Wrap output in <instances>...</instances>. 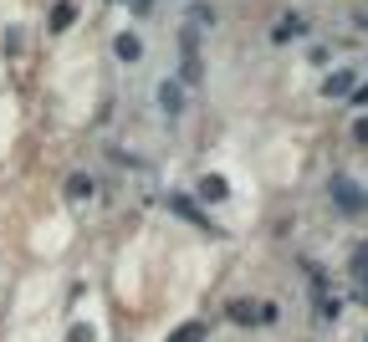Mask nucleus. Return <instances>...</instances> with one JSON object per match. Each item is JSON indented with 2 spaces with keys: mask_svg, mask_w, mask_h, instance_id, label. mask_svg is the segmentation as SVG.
<instances>
[{
  "mask_svg": "<svg viewBox=\"0 0 368 342\" xmlns=\"http://www.w3.org/2000/svg\"><path fill=\"white\" fill-rule=\"evenodd\" d=\"M333 200L343 205L348 215H358V209L368 205V200H363V189H353V179H333Z\"/></svg>",
  "mask_w": 368,
  "mask_h": 342,
  "instance_id": "obj_1",
  "label": "nucleus"
},
{
  "mask_svg": "<svg viewBox=\"0 0 368 342\" xmlns=\"http://www.w3.org/2000/svg\"><path fill=\"white\" fill-rule=\"evenodd\" d=\"M159 102H164L169 113H179V108H184V97H179V87H174V82H164V87H159Z\"/></svg>",
  "mask_w": 368,
  "mask_h": 342,
  "instance_id": "obj_2",
  "label": "nucleus"
},
{
  "mask_svg": "<svg viewBox=\"0 0 368 342\" xmlns=\"http://www.w3.org/2000/svg\"><path fill=\"white\" fill-rule=\"evenodd\" d=\"M118 57H123V61H138V57H143L138 36H123V41H118Z\"/></svg>",
  "mask_w": 368,
  "mask_h": 342,
  "instance_id": "obj_3",
  "label": "nucleus"
},
{
  "mask_svg": "<svg viewBox=\"0 0 368 342\" xmlns=\"http://www.w3.org/2000/svg\"><path fill=\"white\" fill-rule=\"evenodd\" d=\"M348 87H353V77H348V72H338L333 82H327V97H333V92H348Z\"/></svg>",
  "mask_w": 368,
  "mask_h": 342,
  "instance_id": "obj_4",
  "label": "nucleus"
},
{
  "mask_svg": "<svg viewBox=\"0 0 368 342\" xmlns=\"http://www.w3.org/2000/svg\"><path fill=\"white\" fill-rule=\"evenodd\" d=\"M169 342H200V327H184V332H174Z\"/></svg>",
  "mask_w": 368,
  "mask_h": 342,
  "instance_id": "obj_5",
  "label": "nucleus"
},
{
  "mask_svg": "<svg viewBox=\"0 0 368 342\" xmlns=\"http://www.w3.org/2000/svg\"><path fill=\"white\" fill-rule=\"evenodd\" d=\"M363 26H368V16H363Z\"/></svg>",
  "mask_w": 368,
  "mask_h": 342,
  "instance_id": "obj_6",
  "label": "nucleus"
}]
</instances>
